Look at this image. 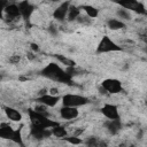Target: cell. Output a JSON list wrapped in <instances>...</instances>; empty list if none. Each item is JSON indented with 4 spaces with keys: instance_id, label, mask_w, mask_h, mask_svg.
Wrapping results in <instances>:
<instances>
[{
    "instance_id": "obj_12",
    "label": "cell",
    "mask_w": 147,
    "mask_h": 147,
    "mask_svg": "<svg viewBox=\"0 0 147 147\" xmlns=\"http://www.w3.org/2000/svg\"><path fill=\"white\" fill-rule=\"evenodd\" d=\"M69 6H70V2L65 1V2H62L57 8H55L54 13H53V17L59 21V22H63L65 18H67V14H68V9H69Z\"/></svg>"
},
{
    "instance_id": "obj_20",
    "label": "cell",
    "mask_w": 147,
    "mask_h": 147,
    "mask_svg": "<svg viewBox=\"0 0 147 147\" xmlns=\"http://www.w3.org/2000/svg\"><path fill=\"white\" fill-rule=\"evenodd\" d=\"M14 144L21 146V147H24V142H23V137H22V127H17V129H14V132H13V136H11V139H10Z\"/></svg>"
},
{
    "instance_id": "obj_29",
    "label": "cell",
    "mask_w": 147,
    "mask_h": 147,
    "mask_svg": "<svg viewBox=\"0 0 147 147\" xmlns=\"http://www.w3.org/2000/svg\"><path fill=\"white\" fill-rule=\"evenodd\" d=\"M20 60H21V57H20L18 55H13V56L9 57V62H10L11 64H16V63H18Z\"/></svg>"
},
{
    "instance_id": "obj_28",
    "label": "cell",
    "mask_w": 147,
    "mask_h": 147,
    "mask_svg": "<svg viewBox=\"0 0 147 147\" xmlns=\"http://www.w3.org/2000/svg\"><path fill=\"white\" fill-rule=\"evenodd\" d=\"M7 5H8V1L0 0V18H3V11H5V8Z\"/></svg>"
},
{
    "instance_id": "obj_8",
    "label": "cell",
    "mask_w": 147,
    "mask_h": 147,
    "mask_svg": "<svg viewBox=\"0 0 147 147\" xmlns=\"http://www.w3.org/2000/svg\"><path fill=\"white\" fill-rule=\"evenodd\" d=\"M101 114L107 118V119H119V113H118V107L113 103H105L101 107Z\"/></svg>"
},
{
    "instance_id": "obj_32",
    "label": "cell",
    "mask_w": 147,
    "mask_h": 147,
    "mask_svg": "<svg viewBox=\"0 0 147 147\" xmlns=\"http://www.w3.org/2000/svg\"><path fill=\"white\" fill-rule=\"evenodd\" d=\"M57 92H59L57 88H51V90H48V93L52 94V95H57Z\"/></svg>"
},
{
    "instance_id": "obj_26",
    "label": "cell",
    "mask_w": 147,
    "mask_h": 147,
    "mask_svg": "<svg viewBox=\"0 0 147 147\" xmlns=\"http://www.w3.org/2000/svg\"><path fill=\"white\" fill-rule=\"evenodd\" d=\"M36 111H38V113H40V114H44V115H47V107L46 106H44V105H37L34 108H33Z\"/></svg>"
},
{
    "instance_id": "obj_34",
    "label": "cell",
    "mask_w": 147,
    "mask_h": 147,
    "mask_svg": "<svg viewBox=\"0 0 147 147\" xmlns=\"http://www.w3.org/2000/svg\"><path fill=\"white\" fill-rule=\"evenodd\" d=\"M119 147H126V145H125V144H121Z\"/></svg>"
},
{
    "instance_id": "obj_22",
    "label": "cell",
    "mask_w": 147,
    "mask_h": 147,
    "mask_svg": "<svg viewBox=\"0 0 147 147\" xmlns=\"http://www.w3.org/2000/svg\"><path fill=\"white\" fill-rule=\"evenodd\" d=\"M51 132H52V136H54L56 138H64V137L68 136V131L65 130V127L61 126L60 124L56 125V126H54V127H52L51 129Z\"/></svg>"
},
{
    "instance_id": "obj_31",
    "label": "cell",
    "mask_w": 147,
    "mask_h": 147,
    "mask_svg": "<svg viewBox=\"0 0 147 147\" xmlns=\"http://www.w3.org/2000/svg\"><path fill=\"white\" fill-rule=\"evenodd\" d=\"M30 47H31V51H32V53H37V52H39V46H38L37 44L32 42V44L30 45Z\"/></svg>"
},
{
    "instance_id": "obj_4",
    "label": "cell",
    "mask_w": 147,
    "mask_h": 147,
    "mask_svg": "<svg viewBox=\"0 0 147 147\" xmlns=\"http://www.w3.org/2000/svg\"><path fill=\"white\" fill-rule=\"evenodd\" d=\"M123 48L117 45L110 37L108 36H103L101 38V40L99 41L98 46H96V53L101 54V53H109V52H121Z\"/></svg>"
},
{
    "instance_id": "obj_21",
    "label": "cell",
    "mask_w": 147,
    "mask_h": 147,
    "mask_svg": "<svg viewBox=\"0 0 147 147\" xmlns=\"http://www.w3.org/2000/svg\"><path fill=\"white\" fill-rule=\"evenodd\" d=\"M86 146L87 147H107V142L96 137H90L86 140Z\"/></svg>"
},
{
    "instance_id": "obj_15",
    "label": "cell",
    "mask_w": 147,
    "mask_h": 147,
    "mask_svg": "<svg viewBox=\"0 0 147 147\" xmlns=\"http://www.w3.org/2000/svg\"><path fill=\"white\" fill-rule=\"evenodd\" d=\"M3 111H5V114H6V116H7V118L9 121H11V122H21L22 114L17 109H15L13 107H9V106H5L3 107Z\"/></svg>"
},
{
    "instance_id": "obj_35",
    "label": "cell",
    "mask_w": 147,
    "mask_h": 147,
    "mask_svg": "<svg viewBox=\"0 0 147 147\" xmlns=\"http://www.w3.org/2000/svg\"><path fill=\"white\" fill-rule=\"evenodd\" d=\"M126 147H137L136 145H129V146H126Z\"/></svg>"
},
{
    "instance_id": "obj_19",
    "label": "cell",
    "mask_w": 147,
    "mask_h": 147,
    "mask_svg": "<svg viewBox=\"0 0 147 147\" xmlns=\"http://www.w3.org/2000/svg\"><path fill=\"white\" fill-rule=\"evenodd\" d=\"M79 8L83 9V10L85 11L86 16H87L88 18H91V20L98 17V15H99L98 9H96L95 7H93V6H91V5H83V6H80Z\"/></svg>"
},
{
    "instance_id": "obj_27",
    "label": "cell",
    "mask_w": 147,
    "mask_h": 147,
    "mask_svg": "<svg viewBox=\"0 0 147 147\" xmlns=\"http://www.w3.org/2000/svg\"><path fill=\"white\" fill-rule=\"evenodd\" d=\"M76 21H77L78 23H80V24H88V23L91 22V18H88L86 15H85V16H82V15H80Z\"/></svg>"
},
{
    "instance_id": "obj_10",
    "label": "cell",
    "mask_w": 147,
    "mask_h": 147,
    "mask_svg": "<svg viewBox=\"0 0 147 147\" xmlns=\"http://www.w3.org/2000/svg\"><path fill=\"white\" fill-rule=\"evenodd\" d=\"M17 6H18V9H20L21 17L25 21H29L32 13L34 11V6L29 1H21V2L17 3Z\"/></svg>"
},
{
    "instance_id": "obj_17",
    "label": "cell",
    "mask_w": 147,
    "mask_h": 147,
    "mask_svg": "<svg viewBox=\"0 0 147 147\" xmlns=\"http://www.w3.org/2000/svg\"><path fill=\"white\" fill-rule=\"evenodd\" d=\"M80 16V8L75 6V5H71L69 6V9H68V14H67V21L68 22H74L76 21L78 17Z\"/></svg>"
},
{
    "instance_id": "obj_14",
    "label": "cell",
    "mask_w": 147,
    "mask_h": 147,
    "mask_svg": "<svg viewBox=\"0 0 147 147\" xmlns=\"http://www.w3.org/2000/svg\"><path fill=\"white\" fill-rule=\"evenodd\" d=\"M105 126L110 134H117L122 130V122L121 119H107Z\"/></svg>"
},
{
    "instance_id": "obj_3",
    "label": "cell",
    "mask_w": 147,
    "mask_h": 147,
    "mask_svg": "<svg viewBox=\"0 0 147 147\" xmlns=\"http://www.w3.org/2000/svg\"><path fill=\"white\" fill-rule=\"evenodd\" d=\"M61 99H62V105L63 106L72 107V108H78V107L85 106L90 102V100L86 96L79 95V94H72V93L64 94Z\"/></svg>"
},
{
    "instance_id": "obj_33",
    "label": "cell",
    "mask_w": 147,
    "mask_h": 147,
    "mask_svg": "<svg viewBox=\"0 0 147 147\" xmlns=\"http://www.w3.org/2000/svg\"><path fill=\"white\" fill-rule=\"evenodd\" d=\"M26 56H28V59H29V60H34V59H36V55H33V53H32V52H29V53L26 54Z\"/></svg>"
},
{
    "instance_id": "obj_30",
    "label": "cell",
    "mask_w": 147,
    "mask_h": 147,
    "mask_svg": "<svg viewBox=\"0 0 147 147\" xmlns=\"http://www.w3.org/2000/svg\"><path fill=\"white\" fill-rule=\"evenodd\" d=\"M48 31H49V32H51V34H53V36L57 34V28H56V26H54L53 24H52V25H49Z\"/></svg>"
},
{
    "instance_id": "obj_18",
    "label": "cell",
    "mask_w": 147,
    "mask_h": 147,
    "mask_svg": "<svg viewBox=\"0 0 147 147\" xmlns=\"http://www.w3.org/2000/svg\"><path fill=\"white\" fill-rule=\"evenodd\" d=\"M107 26H108V29H110V30H113V31H116V30H122V29H124L126 25H125L124 22L119 21L118 18H109V20L107 21Z\"/></svg>"
},
{
    "instance_id": "obj_16",
    "label": "cell",
    "mask_w": 147,
    "mask_h": 147,
    "mask_svg": "<svg viewBox=\"0 0 147 147\" xmlns=\"http://www.w3.org/2000/svg\"><path fill=\"white\" fill-rule=\"evenodd\" d=\"M13 132H14V129L10 126V124H8V123H1L0 124V138L1 139L10 140Z\"/></svg>"
},
{
    "instance_id": "obj_6",
    "label": "cell",
    "mask_w": 147,
    "mask_h": 147,
    "mask_svg": "<svg viewBox=\"0 0 147 147\" xmlns=\"http://www.w3.org/2000/svg\"><path fill=\"white\" fill-rule=\"evenodd\" d=\"M119 6L123 9H126L129 11H134L139 15H146V8L145 5L140 1L136 0H125V1H119Z\"/></svg>"
},
{
    "instance_id": "obj_9",
    "label": "cell",
    "mask_w": 147,
    "mask_h": 147,
    "mask_svg": "<svg viewBox=\"0 0 147 147\" xmlns=\"http://www.w3.org/2000/svg\"><path fill=\"white\" fill-rule=\"evenodd\" d=\"M30 134H31V137H33L37 140H42V139L49 138L52 136V132H51V129H44L40 126L31 125L30 126Z\"/></svg>"
},
{
    "instance_id": "obj_2",
    "label": "cell",
    "mask_w": 147,
    "mask_h": 147,
    "mask_svg": "<svg viewBox=\"0 0 147 147\" xmlns=\"http://www.w3.org/2000/svg\"><path fill=\"white\" fill-rule=\"evenodd\" d=\"M28 115H29L31 125L40 126V127H44V129H52V127L59 125V122L51 119L47 115H44V114H40V113L36 111L33 108L28 109Z\"/></svg>"
},
{
    "instance_id": "obj_13",
    "label": "cell",
    "mask_w": 147,
    "mask_h": 147,
    "mask_svg": "<svg viewBox=\"0 0 147 147\" xmlns=\"http://www.w3.org/2000/svg\"><path fill=\"white\" fill-rule=\"evenodd\" d=\"M78 115H79V111H78L77 108L65 107V106H62V107L60 108V116H61L63 119L71 121V119L77 118Z\"/></svg>"
},
{
    "instance_id": "obj_23",
    "label": "cell",
    "mask_w": 147,
    "mask_h": 147,
    "mask_svg": "<svg viewBox=\"0 0 147 147\" xmlns=\"http://www.w3.org/2000/svg\"><path fill=\"white\" fill-rule=\"evenodd\" d=\"M54 56H55V59H56L59 62H61L62 64H64L67 68H71V67H75V65H76V62H75L74 60H70V59L65 57L64 55H61V54H55Z\"/></svg>"
},
{
    "instance_id": "obj_5",
    "label": "cell",
    "mask_w": 147,
    "mask_h": 147,
    "mask_svg": "<svg viewBox=\"0 0 147 147\" xmlns=\"http://www.w3.org/2000/svg\"><path fill=\"white\" fill-rule=\"evenodd\" d=\"M101 87L106 91L107 94H117L123 91L121 80H118L116 78H107V79L102 80Z\"/></svg>"
},
{
    "instance_id": "obj_1",
    "label": "cell",
    "mask_w": 147,
    "mask_h": 147,
    "mask_svg": "<svg viewBox=\"0 0 147 147\" xmlns=\"http://www.w3.org/2000/svg\"><path fill=\"white\" fill-rule=\"evenodd\" d=\"M40 75L51 80H55L65 85H72V76L65 71V69L61 68L57 63L51 62L46 67L40 70Z\"/></svg>"
},
{
    "instance_id": "obj_24",
    "label": "cell",
    "mask_w": 147,
    "mask_h": 147,
    "mask_svg": "<svg viewBox=\"0 0 147 147\" xmlns=\"http://www.w3.org/2000/svg\"><path fill=\"white\" fill-rule=\"evenodd\" d=\"M116 14H117L119 21H122V22H123V21H130V20H131V13H130L129 10H126V9L121 8V9H118V10L116 11Z\"/></svg>"
},
{
    "instance_id": "obj_11",
    "label": "cell",
    "mask_w": 147,
    "mask_h": 147,
    "mask_svg": "<svg viewBox=\"0 0 147 147\" xmlns=\"http://www.w3.org/2000/svg\"><path fill=\"white\" fill-rule=\"evenodd\" d=\"M36 101L40 105H44L46 107H55L57 105V102L60 101V96L59 95H52L49 93L41 95V96H37Z\"/></svg>"
},
{
    "instance_id": "obj_25",
    "label": "cell",
    "mask_w": 147,
    "mask_h": 147,
    "mask_svg": "<svg viewBox=\"0 0 147 147\" xmlns=\"http://www.w3.org/2000/svg\"><path fill=\"white\" fill-rule=\"evenodd\" d=\"M63 140H65L67 142H69L71 145H80L83 142V140L79 137H76V136H67V137L63 138Z\"/></svg>"
},
{
    "instance_id": "obj_7",
    "label": "cell",
    "mask_w": 147,
    "mask_h": 147,
    "mask_svg": "<svg viewBox=\"0 0 147 147\" xmlns=\"http://www.w3.org/2000/svg\"><path fill=\"white\" fill-rule=\"evenodd\" d=\"M3 18H7L6 21L11 23L14 21H16L17 18L21 17V14H20V9H18V6L17 3H14V2H8V5L6 6L5 8V11H3Z\"/></svg>"
}]
</instances>
